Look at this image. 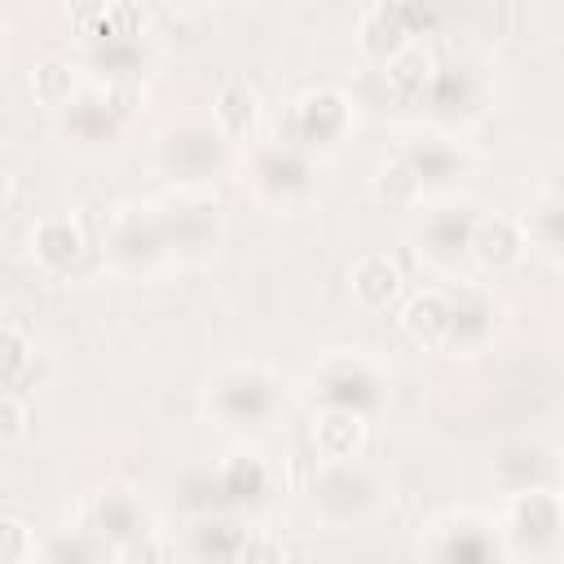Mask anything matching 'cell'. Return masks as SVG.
<instances>
[{"instance_id": "cell-1", "label": "cell", "mask_w": 564, "mask_h": 564, "mask_svg": "<svg viewBox=\"0 0 564 564\" xmlns=\"http://www.w3.org/2000/svg\"><path fill=\"white\" fill-rule=\"evenodd\" d=\"M159 163L172 181L181 185H203L212 176L225 172L229 163V137L220 128H207V123H181V128H167L163 141H159Z\"/></svg>"}, {"instance_id": "cell-2", "label": "cell", "mask_w": 564, "mask_h": 564, "mask_svg": "<svg viewBox=\"0 0 564 564\" xmlns=\"http://www.w3.org/2000/svg\"><path fill=\"white\" fill-rule=\"evenodd\" d=\"M269 494V467L256 454H234L220 471L194 476L185 485V502L194 511H234V507H251Z\"/></svg>"}, {"instance_id": "cell-3", "label": "cell", "mask_w": 564, "mask_h": 564, "mask_svg": "<svg viewBox=\"0 0 564 564\" xmlns=\"http://www.w3.org/2000/svg\"><path fill=\"white\" fill-rule=\"evenodd\" d=\"M212 410L229 427H260L278 410V383L264 370H229L212 388Z\"/></svg>"}, {"instance_id": "cell-4", "label": "cell", "mask_w": 564, "mask_h": 564, "mask_svg": "<svg viewBox=\"0 0 564 564\" xmlns=\"http://www.w3.org/2000/svg\"><path fill=\"white\" fill-rule=\"evenodd\" d=\"M317 401L326 410H348V414L370 419L383 405V379L357 357H335L317 375Z\"/></svg>"}, {"instance_id": "cell-5", "label": "cell", "mask_w": 564, "mask_h": 564, "mask_svg": "<svg viewBox=\"0 0 564 564\" xmlns=\"http://www.w3.org/2000/svg\"><path fill=\"white\" fill-rule=\"evenodd\" d=\"M348 119H352V106L339 88H308L295 106H291V141L295 145H308V150H322V145H335L344 132H348Z\"/></svg>"}, {"instance_id": "cell-6", "label": "cell", "mask_w": 564, "mask_h": 564, "mask_svg": "<svg viewBox=\"0 0 564 564\" xmlns=\"http://www.w3.org/2000/svg\"><path fill=\"white\" fill-rule=\"evenodd\" d=\"M313 502L330 524H352L370 511L375 502V480L352 463V458H335L317 480H313Z\"/></svg>"}, {"instance_id": "cell-7", "label": "cell", "mask_w": 564, "mask_h": 564, "mask_svg": "<svg viewBox=\"0 0 564 564\" xmlns=\"http://www.w3.org/2000/svg\"><path fill=\"white\" fill-rule=\"evenodd\" d=\"M560 494L555 489H520L511 498V542L520 551H551L560 542Z\"/></svg>"}, {"instance_id": "cell-8", "label": "cell", "mask_w": 564, "mask_h": 564, "mask_svg": "<svg viewBox=\"0 0 564 564\" xmlns=\"http://www.w3.org/2000/svg\"><path fill=\"white\" fill-rule=\"evenodd\" d=\"M159 229H163V247H167V251L198 256V251H212V247H216V238H220V216H216V207H207V203H181V207L159 212Z\"/></svg>"}, {"instance_id": "cell-9", "label": "cell", "mask_w": 564, "mask_h": 564, "mask_svg": "<svg viewBox=\"0 0 564 564\" xmlns=\"http://www.w3.org/2000/svg\"><path fill=\"white\" fill-rule=\"evenodd\" d=\"M498 308L485 291H454L449 295V326H445V344L449 352H471L494 335Z\"/></svg>"}, {"instance_id": "cell-10", "label": "cell", "mask_w": 564, "mask_h": 564, "mask_svg": "<svg viewBox=\"0 0 564 564\" xmlns=\"http://www.w3.org/2000/svg\"><path fill=\"white\" fill-rule=\"evenodd\" d=\"M494 480L511 494L520 489H555V454L538 441H520V445H507L498 458H494Z\"/></svg>"}, {"instance_id": "cell-11", "label": "cell", "mask_w": 564, "mask_h": 564, "mask_svg": "<svg viewBox=\"0 0 564 564\" xmlns=\"http://www.w3.org/2000/svg\"><path fill=\"white\" fill-rule=\"evenodd\" d=\"M93 533H101L115 546H132L150 533V511L128 489H101L93 502Z\"/></svg>"}, {"instance_id": "cell-12", "label": "cell", "mask_w": 564, "mask_h": 564, "mask_svg": "<svg viewBox=\"0 0 564 564\" xmlns=\"http://www.w3.org/2000/svg\"><path fill=\"white\" fill-rule=\"evenodd\" d=\"M524 229L511 216H476L471 225V242L467 251L485 264V269H511L524 256Z\"/></svg>"}, {"instance_id": "cell-13", "label": "cell", "mask_w": 564, "mask_h": 564, "mask_svg": "<svg viewBox=\"0 0 564 564\" xmlns=\"http://www.w3.org/2000/svg\"><path fill=\"white\" fill-rule=\"evenodd\" d=\"M308 159L295 145H273L256 154V185L273 198H295L308 189Z\"/></svg>"}, {"instance_id": "cell-14", "label": "cell", "mask_w": 564, "mask_h": 564, "mask_svg": "<svg viewBox=\"0 0 564 564\" xmlns=\"http://www.w3.org/2000/svg\"><path fill=\"white\" fill-rule=\"evenodd\" d=\"M471 225H476V212L467 203L458 207H441L423 220V251L432 260H458L471 242Z\"/></svg>"}, {"instance_id": "cell-15", "label": "cell", "mask_w": 564, "mask_h": 564, "mask_svg": "<svg viewBox=\"0 0 564 564\" xmlns=\"http://www.w3.org/2000/svg\"><path fill=\"white\" fill-rule=\"evenodd\" d=\"M110 247H115V256H119L123 264H132V269L154 264V260L167 251V247H163V229H159V212H132V216H123V220L115 225Z\"/></svg>"}, {"instance_id": "cell-16", "label": "cell", "mask_w": 564, "mask_h": 564, "mask_svg": "<svg viewBox=\"0 0 564 564\" xmlns=\"http://www.w3.org/2000/svg\"><path fill=\"white\" fill-rule=\"evenodd\" d=\"M88 62H93V70H97L106 84H141V75H145V48H141L137 35L93 40Z\"/></svg>"}, {"instance_id": "cell-17", "label": "cell", "mask_w": 564, "mask_h": 564, "mask_svg": "<svg viewBox=\"0 0 564 564\" xmlns=\"http://www.w3.org/2000/svg\"><path fill=\"white\" fill-rule=\"evenodd\" d=\"M419 101H427L436 115H467V110L476 106V79H471V70L458 66V62L432 66V79H427V88H423Z\"/></svg>"}, {"instance_id": "cell-18", "label": "cell", "mask_w": 564, "mask_h": 564, "mask_svg": "<svg viewBox=\"0 0 564 564\" xmlns=\"http://www.w3.org/2000/svg\"><path fill=\"white\" fill-rule=\"evenodd\" d=\"M31 251H35V260H40L44 269L62 273V269H70V264L84 256V238H79V229H75L66 216H53V220H40V225H35Z\"/></svg>"}, {"instance_id": "cell-19", "label": "cell", "mask_w": 564, "mask_h": 564, "mask_svg": "<svg viewBox=\"0 0 564 564\" xmlns=\"http://www.w3.org/2000/svg\"><path fill=\"white\" fill-rule=\"evenodd\" d=\"M361 436H366V419L361 414H348V410H326L317 423H313V445L326 463L335 458H352L361 449Z\"/></svg>"}, {"instance_id": "cell-20", "label": "cell", "mask_w": 564, "mask_h": 564, "mask_svg": "<svg viewBox=\"0 0 564 564\" xmlns=\"http://www.w3.org/2000/svg\"><path fill=\"white\" fill-rule=\"evenodd\" d=\"M397 291H401V273H397V264L388 256H366V260L352 264V295H357V304L388 308L397 300Z\"/></svg>"}, {"instance_id": "cell-21", "label": "cell", "mask_w": 564, "mask_h": 564, "mask_svg": "<svg viewBox=\"0 0 564 564\" xmlns=\"http://www.w3.org/2000/svg\"><path fill=\"white\" fill-rule=\"evenodd\" d=\"M383 79H388L392 97L419 101L423 88H427V79H432V57H427L419 44H405V48H397V53L383 62Z\"/></svg>"}, {"instance_id": "cell-22", "label": "cell", "mask_w": 564, "mask_h": 564, "mask_svg": "<svg viewBox=\"0 0 564 564\" xmlns=\"http://www.w3.org/2000/svg\"><path fill=\"white\" fill-rule=\"evenodd\" d=\"M401 326H405L419 344L441 348V344H445V326H449V295H441V291L414 295V300L405 304V313H401Z\"/></svg>"}, {"instance_id": "cell-23", "label": "cell", "mask_w": 564, "mask_h": 564, "mask_svg": "<svg viewBox=\"0 0 564 564\" xmlns=\"http://www.w3.org/2000/svg\"><path fill=\"white\" fill-rule=\"evenodd\" d=\"M441 560H458V564H485L498 555V542L489 538V529L480 520H454L445 529V538L436 542Z\"/></svg>"}, {"instance_id": "cell-24", "label": "cell", "mask_w": 564, "mask_h": 564, "mask_svg": "<svg viewBox=\"0 0 564 564\" xmlns=\"http://www.w3.org/2000/svg\"><path fill=\"white\" fill-rule=\"evenodd\" d=\"M357 44H361V53L366 57H375L379 66L397 53V48H405V44H414L410 40V31L401 26V18H397V9L392 4H379L366 22H361V35H357Z\"/></svg>"}, {"instance_id": "cell-25", "label": "cell", "mask_w": 564, "mask_h": 564, "mask_svg": "<svg viewBox=\"0 0 564 564\" xmlns=\"http://www.w3.org/2000/svg\"><path fill=\"white\" fill-rule=\"evenodd\" d=\"M401 159L414 167V176L423 181V189L427 185H449L463 172V154L449 150V145H441V141H414V145L401 150Z\"/></svg>"}, {"instance_id": "cell-26", "label": "cell", "mask_w": 564, "mask_h": 564, "mask_svg": "<svg viewBox=\"0 0 564 564\" xmlns=\"http://www.w3.org/2000/svg\"><path fill=\"white\" fill-rule=\"evenodd\" d=\"M212 115H216V128H220L225 137H247V132L256 128V119H260V97H256L247 84H225V88L216 93Z\"/></svg>"}, {"instance_id": "cell-27", "label": "cell", "mask_w": 564, "mask_h": 564, "mask_svg": "<svg viewBox=\"0 0 564 564\" xmlns=\"http://www.w3.org/2000/svg\"><path fill=\"white\" fill-rule=\"evenodd\" d=\"M247 538H251L247 529H238V524H229V520L207 516V520L194 529V555H203V560H242Z\"/></svg>"}, {"instance_id": "cell-28", "label": "cell", "mask_w": 564, "mask_h": 564, "mask_svg": "<svg viewBox=\"0 0 564 564\" xmlns=\"http://www.w3.org/2000/svg\"><path fill=\"white\" fill-rule=\"evenodd\" d=\"M31 375H35L31 344L13 326H0V388H26Z\"/></svg>"}, {"instance_id": "cell-29", "label": "cell", "mask_w": 564, "mask_h": 564, "mask_svg": "<svg viewBox=\"0 0 564 564\" xmlns=\"http://www.w3.org/2000/svg\"><path fill=\"white\" fill-rule=\"evenodd\" d=\"M375 194H379L383 203H392V207H410V203L423 194V181H419L414 167L397 154L392 163L379 167V176H375Z\"/></svg>"}, {"instance_id": "cell-30", "label": "cell", "mask_w": 564, "mask_h": 564, "mask_svg": "<svg viewBox=\"0 0 564 564\" xmlns=\"http://www.w3.org/2000/svg\"><path fill=\"white\" fill-rule=\"evenodd\" d=\"M560 216H564V212H560V198L546 194V198L524 216V225H520V229H524V242H538L546 256H555V251H560Z\"/></svg>"}, {"instance_id": "cell-31", "label": "cell", "mask_w": 564, "mask_h": 564, "mask_svg": "<svg viewBox=\"0 0 564 564\" xmlns=\"http://www.w3.org/2000/svg\"><path fill=\"white\" fill-rule=\"evenodd\" d=\"M31 93L44 101V106H66L75 97V75L66 62H40L35 75H31Z\"/></svg>"}, {"instance_id": "cell-32", "label": "cell", "mask_w": 564, "mask_h": 564, "mask_svg": "<svg viewBox=\"0 0 564 564\" xmlns=\"http://www.w3.org/2000/svg\"><path fill=\"white\" fill-rule=\"evenodd\" d=\"M388 4L397 9V18H401V26L410 31V40L432 35V31L441 26V4H436V0H388Z\"/></svg>"}, {"instance_id": "cell-33", "label": "cell", "mask_w": 564, "mask_h": 564, "mask_svg": "<svg viewBox=\"0 0 564 564\" xmlns=\"http://www.w3.org/2000/svg\"><path fill=\"white\" fill-rule=\"evenodd\" d=\"M26 555H35V542H31L26 520L0 516V560H26Z\"/></svg>"}, {"instance_id": "cell-34", "label": "cell", "mask_w": 564, "mask_h": 564, "mask_svg": "<svg viewBox=\"0 0 564 564\" xmlns=\"http://www.w3.org/2000/svg\"><path fill=\"white\" fill-rule=\"evenodd\" d=\"M22 436H26V410H22L18 397L0 392V445H13Z\"/></svg>"}, {"instance_id": "cell-35", "label": "cell", "mask_w": 564, "mask_h": 564, "mask_svg": "<svg viewBox=\"0 0 564 564\" xmlns=\"http://www.w3.org/2000/svg\"><path fill=\"white\" fill-rule=\"evenodd\" d=\"M40 555H48V560H93V555H101V546L93 538H53Z\"/></svg>"}, {"instance_id": "cell-36", "label": "cell", "mask_w": 564, "mask_h": 564, "mask_svg": "<svg viewBox=\"0 0 564 564\" xmlns=\"http://www.w3.org/2000/svg\"><path fill=\"white\" fill-rule=\"evenodd\" d=\"M9 194H13V176H9V167H0V207L9 203Z\"/></svg>"}, {"instance_id": "cell-37", "label": "cell", "mask_w": 564, "mask_h": 564, "mask_svg": "<svg viewBox=\"0 0 564 564\" xmlns=\"http://www.w3.org/2000/svg\"><path fill=\"white\" fill-rule=\"evenodd\" d=\"M181 4H198V0H181Z\"/></svg>"}]
</instances>
